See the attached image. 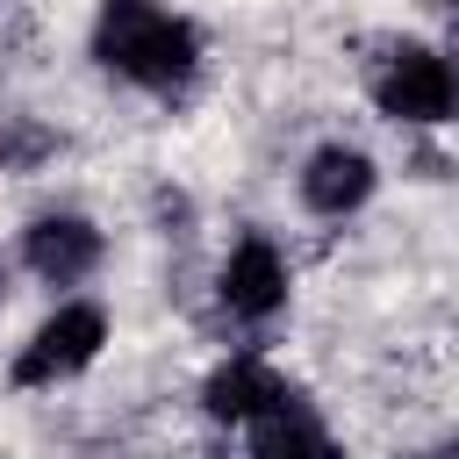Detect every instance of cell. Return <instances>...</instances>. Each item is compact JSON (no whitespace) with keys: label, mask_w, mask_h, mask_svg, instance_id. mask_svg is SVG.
Listing matches in <instances>:
<instances>
[{"label":"cell","mask_w":459,"mask_h":459,"mask_svg":"<svg viewBox=\"0 0 459 459\" xmlns=\"http://www.w3.org/2000/svg\"><path fill=\"white\" fill-rule=\"evenodd\" d=\"M366 100L394 129H437L459 122V50L437 43H387L366 65Z\"/></svg>","instance_id":"obj_2"},{"label":"cell","mask_w":459,"mask_h":459,"mask_svg":"<svg viewBox=\"0 0 459 459\" xmlns=\"http://www.w3.org/2000/svg\"><path fill=\"white\" fill-rule=\"evenodd\" d=\"M373 194H380V158L366 143H344V136L316 143L301 158V172H294V201L316 222H351V215L373 208Z\"/></svg>","instance_id":"obj_5"},{"label":"cell","mask_w":459,"mask_h":459,"mask_svg":"<svg viewBox=\"0 0 459 459\" xmlns=\"http://www.w3.org/2000/svg\"><path fill=\"white\" fill-rule=\"evenodd\" d=\"M287 387H294V380H287L273 359L237 351V359L208 366V380H201V416H208V423H230V430H244V423H251L258 409H273Z\"/></svg>","instance_id":"obj_8"},{"label":"cell","mask_w":459,"mask_h":459,"mask_svg":"<svg viewBox=\"0 0 459 459\" xmlns=\"http://www.w3.org/2000/svg\"><path fill=\"white\" fill-rule=\"evenodd\" d=\"M215 301H222V316H237V323H273V316H287V301H294V265H287V251L273 244V237H237L230 251H222V265H215Z\"/></svg>","instance_id":"obj_6"},{"label":"cell","mask_w":459,"mask_h":459,"mask_svg":"<svg viewBox=\"0 0 459 459\" xmlns=\"http://www.w3.org/2000/svg\"><path fill=\"white\" fill-rule=\"evenodd\" d=\"M402 459H459V430H452V437H430V445H416V452H402Z\"/></svg>","instance_id":"obj_10"},{"label":"cell","mask_w":459,"mask_h":459,"mask_svg":"<svg viewBox=\"0 0 459 459\" xmlns=\"http://www.w3.org/2000/svg\"><path fill=\"white\" fill-rule=\"evenodd\" d=\"M244 437H251V459H351L337 445V430L323 423V409L301 387H287L273 409H258L244 423Z\"/></svg>","instance_id":"obj_7"},{"label":"cell","mask_w":459,"mask_h":459,"mask_svg":"<svg viewBox=\"0 0 459 459\" xmlns=\"http://www.w3.org/2000/svg\"><path fill=\"white\" fill-rule=\"evenodd\" d=\"M57 151H65V136H57L43 115H0V172L29 179V172H43Z\"/></svg>","instance_id":"obj_9"},{"label":"cell","mask_w":459,"mask_h":459,"mask_svg":"<svg viewBox=\"0 0 459 459\" xmlns=\"http://www.w3.org/2000/svg\"><path fill=\"white\" fill-rule=\"evenodd\" d=\"M452 7H459V0H452Z\"/></svg>","instance_id":"obj_12"},{"label":"cell","mask_w":459,"mask_h":459,"mask_svg":"<svg viewBox=\"0 0 459 459\" xmlns=\"http://www.w3.org/2000/svg\"><path fill=\"white\" fill-rule=\"evenodd\" d=\"M100 258H108V237H100V222L79 215V208H43V215H29L22 237H14V265H22L29 280L57 287V294L86 287V280L100 273Z\"/></svg>","instance_id":"obj_4"},{"label":"cell","mask_w":459,"mask_h":459,"mask_svg":"<svg viewBox=\"0 0 459 459\" xmlns=\"http://www.w3.org/2000/svg\"><path fill=\"white\" fill-rule=\"evenodd\" d=\"M108 337H115V323H108V308L100 301H86V294H57V308L14 344V359H7V380L14 387H65V380H79L100 351H108Z\"/></svg>","instance_id":"obj_3"},{"label":"cell","mask_w":459,"mask_h":459,"mask_svg":"<svg viewBox=\"0 0 459 459\" xmlns=\"http://www.w3.org/2000/svg\"><path fill=\"white\" fill-rule=\"evenodd\" d=\"M14 294V258H0V301Z\"/></svg>","instance_id":"obj_11"},{"label":"cell","mask_w":459,"mask_h":459,"mask_svg":"<svg viewBox=\"0 0 459 459\" xmlns=\"http://www.w3.org/2000/svg\"><path fill=\"white\" fill-rule=\"evenodd\" d=\"M86 57L122 86L172 100L201 72V29L186 14H172L165 0H100L93 29H86Z\"/></svg>","instance_id":"obj_1"}]
</instances>
